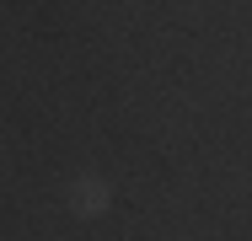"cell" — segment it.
<instances>
[{"label": "cell", "mask_w": 252, "mask_h": 241, "mask_svg": "<svg viewBox=\"0 0 252 241\" xmlns=\"http://www.w3.org/2000/svg\"><path fill=\"white\" fill-rule=\"evenodd\" d=\"M107 198H113V193H107L102 177H75V182H70V209H75V214H86V220L107 214Z\"/></svg>", "instance_id": "cell-1"}]
</instances>
